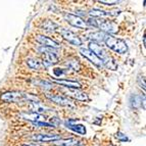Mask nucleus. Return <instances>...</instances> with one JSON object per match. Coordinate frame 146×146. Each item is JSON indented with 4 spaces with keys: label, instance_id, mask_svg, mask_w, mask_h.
I'll return each instance as SVG.
<instances>
[{
    "label": "nucleus",
    "instance_id": "nucleus-1",
    "mask_svg": "<svg viewBox=\"0 0 146 146\" xmlns=\"http://www.w3.org/2000/svg\"><path fill=\"white\" fill-rule=\"evenodd\" d=\"M104 43L108 48L111 49L112 51L117 52V53L125 54L128 52V45H127V43L124 40L117 38V37L107 35Z\"/></svg>",
    "mask_w": 146,
    "mask_h": 146
},
{
    "label": "nucleus",
    "instance_id": "nucleus-2",
    "mask_svg": "<svg viewBox=\"0 0 146 146\" xmlns=\"http://www.w3.org/2000/svg\"><path fill=\"white\" fill-rule=\"evenodd\" d=\"M64 20L73 27L79 28V29H87L88 28L86 22L83 21V19L79 15H72V13H64Z\"/></svg>",
    "mask_w": 146,
    "mask_h": 146
},
{
    "label": "nucleus",
    "instance_id": "nucleus-3",
    "mask_svg": "<svg viewBox=\"0 0 146 146\" xmlns=\"http://www.w3.org/2000/svg\"><path fill=\"white\" fill-rule=\"evenodd\" d=\"M60 34L62 36V38L64 40H66L68 42H70L71 44L75 45V46H81L82 45V40L78 35L74 33V32L70 31L68 29H61Z\"/></svg>",
    "mask_w": 146,
    "mask_h": 146
},
{
    "label": "nucleus",
    "instance_id": "nucleus-4",
    "mask_svg": "<svg viewBox=\"0 0 146 146\" xmlns=\"http://www.w3.org/2000/svg\"><path fill=\"white\" fill-rule=\"evenodd\" d=\"M80 53L82 54L84 57H86V58L90 61V62H92L93 64H95L96 66H98V68L103 66L102 60H101V59H100L96 54H94L92 51H90L88 48H80Z\"/></svg>",
    "mask_w": 146,
    "mask_h": 146
},
{
    "label": "nucleus",
    "instance_id": "nucleus-5",
    "mask_svg": "<svg viewBox=\"0 0 146 146\" xmlns=\"http://www.w3.org/2000/svg\"><path fill=\"white\" fill-rule=\"evenodd\" d=\"M98 29L100 31L105 33V34H115L117 32V26L115 23L110 22V21H100L98 22Z\"/></svg>",
    "mask_w": 146,
    "mask_h": 146
},
{
    "label": "nucleus",
    "instance_id": "nucleus-6",
    "mask_svg": "<svg viewBox=\"0 0 146 146\" xmlns=\"http://www.w3.org/2000/svg\"><path fill=\"white\" fill-rule=\"evenodd\" d=\"M31 139L36 142H54L61 139V137L57 134H35L31 137Z\"/></svg>",
    "mask_w": 146,
    "mask_h": 146
},
{
    "label": "nucleus",
    "instance_id": "nucleus-7",
    "mask_svg": "<svg viewBox=\"0 0 146 146\" xmlns=\"http://www.w3.org/2000/svg\"><path fill=\"white\" fill-rule=\"evenodd\" d=\"M46 97L49 100H51L52 102L56 103V104L61 105V106H71L72 101L68 99L66 96H62V95L58 94H47Z\"/></svg>",
    "mask_w": 146,
    "mask_h": 146
},
{
    "label": "nucleus",
    "instance_id": "nucleus-8",
    "mask_svg": "<svg viewBox=\"0 0 146 146\" xmlns=\"http://www.w3.org/2000/svg\"><path fill=\"white\" fill-rule=\"evenodd\" d=\"M20 117L24 119H27V121H30V122L35 123V124L36 123H43L45 121V117L43 115L33 111H23L20 113Z\"/></svg>",
    "mask_w": 146,
    "mask_h": 146
},
{
    "label": "nucleus",
    "instance_id": "nucleus-9",
    "mask_svg": "<svg viewBox=\"0 0 146 146\" xmlns=\"http://www.w3.org/2000/svg\"><path fill=\"white\" fill-rule=\"evenodd\" d=\"M64 125H66V127L68 128V129L76 132V133H78V134L86 135V132L87 131H86L85 126H83V125H81V124H77V122L74 121V119L66 121V122H64Z\"/></svg>",
    "mask_w": 146,
    "mask_h": 146
},
{
    "label": "nucleus",
    "instance_id": "nucleus-10",
    "mask_svg": "<svg viewBox=\"0 0 146 146\" xmlns=\"http://www.w3.org/2000/svg\"><path fill=\"white\" fill-rule=\"evenodd\" d=\"M89 50L92 51L94 54H96V55L102 60V62H103V60H105V59L108 57L106 52L104 51V49L100 46L99 44L95 43V42H90V43H89Z\"/></svg>",
    "mask_w": 146,
    "mask_h": 146
},
{
    "label": "nucleus",
    "instance_id": "nucleus-11",
    "mask_svg": "<svg viewBox=\"0 0 146 146\" xmlns=\"http://www.w3.org/2000/svg\"><path fill=\"white\" fill-rule=\"evenodd\" d=\"M36 41L39 42L42 46H44V47H50V48H53V49L59 48V44L57 43V42H55L54 40L50 39L49 37L43 36V35H39V36H37Z\"/></svg>",
    "mask_w": 146,
    "mask_h": 146
},
{
    "label": "nucleus",
    "instance_id": "nucleus-12",
    "mask_svg": "<svg viewBox=\"0 0 146 146\" xmlns=\"http://www.w3.org/2000/svg\"><path fill=\"white\" fill-rule=\"evenodd\" d=\"M25 97V94L19 92H13V91H7V92L3 93L1 95V99L4 100L5 102H15V101H19L21 98Z\"/></svg>",
    "mask_w": 146,
    "mask_h": 146
},
{
    "label": "nucleus",
    "instance_id": "nucleus-13",
    "mask_svg": "<svg viewBox=\"0 0 146 146\" xmlns=\"http://www.w3.org/2000/svg\"><path fill=\"white\" fill-rule=\"evenodd\" d=\"M68 95H70L71 97L75 98L77 100H80V101H87L89 98H88V95L85 92H82L79 89H68L66 90Z\"/></svg>",
    "mask_w": 146,
    "mask_h": 146
},
{
    "label": "nucleus",
    "instance_id": "nucleus-14",
    "mask_svg": "<svg viewBox=\"0 0 146 146\" xmlns=\"http://www.w3.org/2000/svg\"><path fill=\"white\" fill-rule=\"evenodd\" d=\"M54 83H57L61 86L68 87V89H80L82 86L77 81H71V80H58V79H53L52 80Z\"/></svg>",
    "mask_w": 146,
    "mask_h": 146
},
{
    "label": "nucleus",
    "instance_id": "nucleus-15",
    "mask_svg": "<svg viewBox=\"0 0 146 146\" xmlns=\"http://www.w3.org/2000/svg\"><path fill=\"white\" fill-rule=\"evenodd\" d=\"M30 107L31 110H33V112H36V113H42V112H46L51 110L50 107H48L47 105L42 104L41 102H31L30 103Z\"/></svg>",
    "mask_w": 146,
    "mask_h": 146
},
{
    "label": "nucleus",
    "instance_id": "nucleus-16",
    "mask_svg": "<svg viewBox=\"0 0 146 146\" xmlns=\"http://www.w3.org/2000/svg\"><path fill=\"white\" fill-rule=\"evenodd\" d=\"M107 34L103 33L101 31H97V32H93L89 35V39H91V42H95V43H100V42H104L106 39Z\"/></svg>",
    "mask_w": 146,
    "mask_h": 146
},
{
    "label": "nucleus",
    "instance_id": "nucleus-17",
    "mask_svg": "<svg viewBox=\"0 0 146 146\" xmlns=\"http://www.w3.org/2000/svg\"><path fill=\"white\" fill-rule=\"evenodd\" d=\"M54 145L56 146H77V145H80V142L78 140H76V139H59L57 141H54L53 142Z\"/></svg>",
    "mask_w": 146,
    "mask_h": 146
},
{
    "label": "nucleus",
    "instance_id": "nucleus-18",
    "mask_svg": "<svg viewBox=\"0 0 146 146\" xmlns=\"http://www.w3.org/2000/svg\"><path fill=\"white\" fill-rule=\"evenodd\" d=\"M58 61V57L56 55V53H46L45 54V59H44L43 63L46 66H51V64H54Z\"/></svg>",
    "mask_w": 146,
    "mask_h": 146
},
{
    "label": "nucleus",
    "instance_id": "nucleus-19",
    "mask_svg": "<svg viewBox=\"0 0 146 146\" xmlns=\"http://www.w3.org/2000/svg\"><path fill=\"white\" fill-rule=\"evenodd\" d=\"M57 28H58V25L55 24V23L50 20H46L42 24V29L47 32H53V31H55V29H57Z\"/></svg>",
    "mask_w": 146,
    "mask_h": 146
},
{
    "label": "nucleus",
    "instance_id": "nucleus-20",
    "mask_svg": "<svg viewBox=\"0 0 146 146\" xmlns=\"http://www.w3.org/2000/svg\"><path fill=\"white\" fill-rule=\"evenodd\" d=\"M66 64L71 68V70H73V71H75V72L80 71V68H81L80 63H79V61L77 60V59H68V60H66Z\"/></svg>",
    "mask_w": 146,
    "mask_h": 146
},
{
    "label": "nucleus",
    "instance_id": "nucleus-21",
    "mask_svg": "<svg viewBox=\"0 0 146 146\" xmlns=\"http://www.w3.org/2000/svg\"><path fill=\"white\" fill-rule=\"evenodd\" d=\"M89 15L95 19V17H105V15H107V12L103 11V10H101V9H97V8H93V9H91L90 11H89Z\"/></svg>",
    "mask_w": 146,
    "mask_h": 146
},
{
    "label": "nucleus",
    "instance_id": "nucleus-22",
    "mask_svg": "<svg viewBox=\"0 0 146 146\" xmlns=\"http://www.w3.org/2000/svg\"><path fill=\"white\" fill-rule=\"evenodd\" d=\"M27 64H28V66H29L30 68H32V70H38V68H40L39 61L36 60V59H34V58H29V59H28Z\"/></svg>",
    "mask_w": 146,
    "mask_h": 146
},
{
    "label": "nucleus",
    "instance_id": "nucleus-23",
    "mask_svg": "<svg viewBox=\"0 0 146 146\" xmlns=\"http://www.w3.org/2000/svg\"><path fill=\"white\" fill-rule=\"evenodd\" d=\"M137 82H138L139 84V87L142 88L143 90H145V80H144V77L143 76H139L138 79H137Z\"/></svg>",
    "mask_w": 146,
    "mask_h": 146
},
{
    "label": "nucleus",
    "instance_id": "nucleus-24",
    "mask_svg": "<svg viewBox=\"0 0 146 146\" xmlns=\"http://www.w3.org/2000/svg\"><path fill=\"white\" fill-rule=\"evenodd\" d=\"M115 137H117L119 140H121V141H129V138H128V137H127L125 134H123V133H119V132L117 133Z\"/></svg>",
    "mask_w": 146,
    "mask_h": 146
},
{
    "label": "nucleus",
    "instance_id": "nucleus-25",
    "mask_svg": "<svg viewBox=\"0 0 146 146\" xmlns=\"http://www.w3.org/2000/svg\"><path fill=\"white\" fill-rule=\"evenodd\" d=\"M100 3H102V4H105V5H113V4H117L119 3V1H111V0H110V1H104V0H102V1H99Z\"/></svg>",
    "mask_w": 146,
    "mask_h": 146
},
{
    "label": "nucleus",
    "instance_id": "nucleus-26",
    "mask_svg": "<svg viewBox=\"0 0 146 146\" xmlns=\"http://www.w3.org/2000/svg\"><path fill=\"white\" fill-rule=\"evenodd\" d=\"M54 74H55V76L59 77V76L63 75V74H64V72H63L62 70H59V68H55V70H54Z\"/></svg>",
    "mask_w": 146,
    "mask_h": 146
},
{
    "label": "nucleus",
    "instance_id": "nucleus-27",
    "mask_svg": "<svg viewBox=\"0 0 146 146\" xmlns=\"http://www.w3.org/2000/svg\"><path fill=\"white\" fill-rule=\"evenodd\" d=\"M119 10H111V11H108V13L107 15H119Z\"/></svg>",
    "mask_w": 146,
    "mask_h": 146
},
{
    "label": "nucleus",
    "instance_id": "nucleus-28",
    "mask_svg": "<svg viewBox=\"0 0 146 146\" xmlns=\"http://www.w3.org/2000/svg\"><path fill=\"white\" fill-rule=\"evenodd\" d=\"M21 146H37V145H35V144H33V143H24Z\"/></svg>",
    "mask_w": 146,
    "mask_h": 146
},
{
    "label": "nucleus",
    "instance_id": "nucleus-29",
    "mask_svg": "<svg viewBox=\"0 0 146 146\" xmlns=\"http://www.w3.org/2000/svg\"><path fill=\"white\" fill-rule=\"evenodd\" d=\"M77 146H81V145H77Z\"/></svg>",
    "mask_w": 146,
    "mask_h": 146
}]
</instances>
